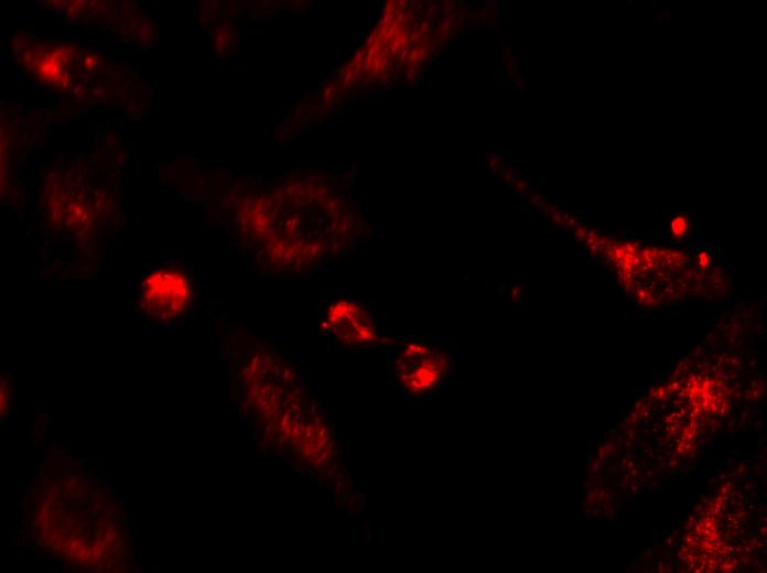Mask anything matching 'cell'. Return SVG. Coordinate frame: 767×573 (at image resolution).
Masks as SVG:
<instances>
[{
  "mask_svg": "<svg viewBox=\"0 0 767 573\" xmlns=\"http://www.w3.org/2000/svg\"><path fill=\"white\" fill-rule=\"evenodd\" d=\"M191 299L187 277L176 269H159L144 280L140 306L151 317L171 320L179 316Z\"/></svg>",
  "mask_w": 767,
  "mask_h": 573,
  "instance_id": "1",
  "label": "cell"
}]
</instances>
